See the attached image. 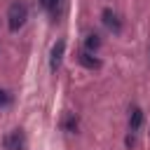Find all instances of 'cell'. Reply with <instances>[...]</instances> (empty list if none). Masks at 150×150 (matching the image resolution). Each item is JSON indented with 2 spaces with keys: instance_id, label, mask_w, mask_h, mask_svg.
<instances>
[{
  "instance_id": "1",
  "label": "cell",
  "mask_w": 150,
  "mask_h": 150,
  "mask_svg": "<svg viewBox=\"0 0 150 150\" xmlns=\"http://www.w3.org/2000/svg\"><path fill=\"white\" fill-rule=\"evenodd\" d=\"M26 19H28V7L23 2H12L9 9H7V28L12 33H16V30L23 28Z\"/></svg>"
},
{
  "instance_id": "5",
  "label": "cell",
  "mask_w": 150,
  "mask_h": 150,
  "mask_svg": "<svg viewBox=\"0 0 150 150\" xmlns=\"http://www.w3.org/2000/svg\"><path fill=\"white\" fill-rule=\"evenodd\" d=\"M141 124H143V110H141L138 105H134V108L129 110V131L136 134V131L141 129Z\"/></svg>"
},
{
  "instance_id": "7",
  "label": "cell",
  "mask_w": 150,
  "mask_h": 150,
  "mask_svg": "<svg viewBox=\"0 0 150 150\" xmlns=\"http://www.w3.org/2000/svg\"><path fill=\"white\" fill-rule=\"evenodd\" d=\"M84 47H87V52H96V49L101 47V38H98L96 33H89V35L84 38Z\"/></svg>"
},
{
  "instance_id": "10",
  "label": "cell",
  "mask_w": 150,
  "mask_h": 150,
  "mask_svg": "<svg viewBox=\"0 0 150 150\" xmlns=\"http://www.w3.org/2000/svg\"><path fill=\"white\" fill-rule=\"evenodd\" d=\"M7 101H9V96H7V91H5V89H0V105H5Z\"/></svg>"
},
{
  "instance_id": "9",
  "label": "cell",
  "mask_w": 150,
  "mask_h": 150,
  "mask_svg": "<svg viewBox=\"0 0 150 150\" xmlns=\"http://www.w3.org/2000/svg\"><path fill=\"white\" fill-rule=\"evenodd\" d=\"M66 129H68V131H75V129H77V117L68 115V120H66Z\"/></svg>"
},
{
  "instance_id": "6",
  "label": "cell",
  "mask_w": 150,
  "mask_h": 150,
  "mask_svg": "<svg viewBox=\"0 0 150 150\" xmlns=\"http://www.w3.org/2000/svg\"><path fill=\"white\" fill-rule=\"evenodd\" d=\"M77 61H80L84 68H89V70H94V68H101V59H96V56H94L91 52H87V49L77 54Z\"/></svg>"
},
{
  "instance_id": "3",
  "label": "cell",
  "mask_w": 150,
  "mask_h": 150,
  "mask_svg": "<svg viewBox=\"0 0 150 150\" xmlns=\"http://www.w3.org/2000/svg\"><path fill=\"white\" fill-rule=\"evenodd\" d=\"M63 54H66V40H56L54 47H52V54H49V70L56 73L61 61H63Z\"/></svg>"
},
{
  "instance_id": "8",
  "label": "cell",
  "mask_w": 150,
  "mask_h": 150,
  "mask_svg": "<svg viewBox=\"0 0 150 150\" xmlns=\"http://www.w3.org/2000/svg\"><path fill=\"white\" fill-rule=\"evenodd\" d=\"M59 2H61V0H38V5H40L45 12H49V14H56Z\"/></svg>"
},
{
  "instance_id": "4",
  "label": "cell",
  "mask_w": 150,
  "mask_h": 150,
  "mask_svg": "<svg viewBox=\"0 0 150 150\" xmlns=\"http://www.w3.org/2000/svg\"><path fill=\"white\" fill-rule=\"evenodd\" d=\"M103 23H105V28L112 30V33H120V30H122V21H120V16H117L112 9H103Z\"/></svg>"
},
{
  "instance_id": "2",
  "label": "cell",
  "mask_w": 150,
  "mask_h": 150,
  "mask_svg": "<svg viewBox=\"0 0 150 150\" xmlns=\"http://www.w3.org/2000/svg\"><path fill=\"white\" fill-rule=\"evenodd\" d=\"M2 145L5 150H26V134L21 129H12L9 134H5Z\"/></svg>"
}]
</instances>
